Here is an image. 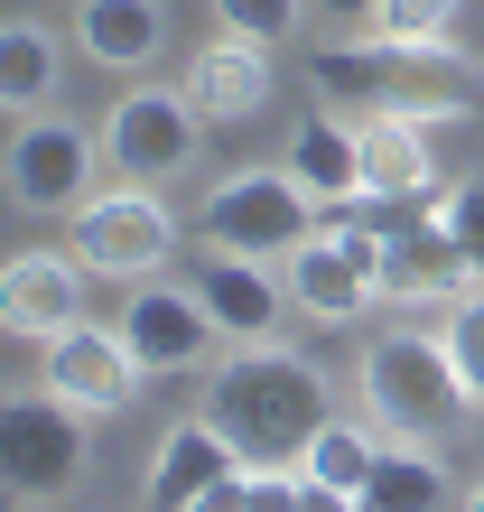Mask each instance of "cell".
Wrapping results in <instances>:
<instances>
[{"instance_id": "1", "label": "cell", "mask_w": 484, "mask_h": 512, "mask_svg": "<svg viewBox=\"0 0 484 512\" xmlns=\"http://www.w3.org/2000/svg\"><path fill=\"white\" fill-rule=\"evenodd\" d=\"M196 410L233 438L242 466H298L308 438L336 419V382H326L317 354H298V345L270 336V345L215 354V364L196 373Z\"/></svg>"}, {"instance_id": "2", "label": "cell", "mask_w": 484, "mask_h": 512, "mask_svg": "<svg viewBox=\"0 0 484 512\" xmlns=\"http://www.w3.org/2000/svg\"><path fill=\"white\" fill-rule=\"evenodd\" d=\"M354 391H363V410H373L391 438H457L466 419H484L457 345L429 336V326H382V336L363 345V364H354Z\"/></svg>"}, {"instance_id": "3", "label": "cell", "mask_w": 484, "mask_h": 512, "mask_svg": "<svg viewBox=\"0 0 484 512\" xmlns=\"http://www.w3.org/2000/svg\"><path fill=\"white\" fill-rule=\"evenodd\" d=\"M75 401H56V391H10L0 401V475H10V503L19 512H47L84 485V466H94V438H84Z\"/></svg>"}, {"instance_id": "4", "label": "cell", "mask_w": 484, "mask_h": 512, "mask_svg": "<svg viewBox=\"0 0 484 512\" xmlns=\"http://www.w3.org/2000/svg\"><path fill=\"white\" fill-rule=\"evenodd\" d=\"M317 215L326 205L298 187L289 168H233V177H215V196L196 205V243L242 252V261H289L317 233Z\"/></svg>"}, {"instance_id": "5", "label": "cell", "mask_w": 484, "mask_h": 512, "mask_svg": "<svg viewBox=\"0 0 484 512\" xmlns=\"http://www.w3.org/2000/svg\"><path fill=\"white\" fill-rule=\"evenodd\" d=\"M66 243L84 252L94 280H159L168 252H177V215H168L159 187H140V177H103V187L66 215Z\"/></svg>"}, {"instance_id": "6", "label": "cell", "mask_w": 484, "mask_h": 512, "mask_svg": "<svg viewBox=\"0 0 484 512\" xmlns=\"http://www.w3.org/2000/svg\"><path fill=\"white\" fill-rule=\"evenodd\" d=\"M103 168L112 177H140V187H168V177H187L196 168V131H205V112L187 103V84H121L112 112H103Z\"/></svg>"}, {"instance_id": "7", "label": "cell", "mask_w": 484, "mask_h": 512, "mask_svg": "<svg viewBox=\"0 0 484 512\" xmlns=\"http://www.w3.org/2000/svg\"><path fill=\"white\" fill-rule=\"evenodd\" d=\"M94 168H103V131L66 122L56 103L10 131V205L19 215H75L94 196Z\"/></svg>"}, {"instance_id": "8", "label": "cell", "mask_w": 484, "mask_h": 512, "mask_svg": "<svg viewBox=\"0 0 484 512\" xmlns=\"http://www.w3.org/2000/svg\"><path fill=\"white\" fill-rule=\"evenodd\" d=\"M140 382H149V364L131 354V336H121V326L75 317V326H56V336H47V391H56V401L112 419V410L140 401Z\"/></svg>"}, {"instance_id": "9", "label": "cell", "mask_w": 484, "mask_h": 512, "mask_svg": "<svg viewBox=\"0 0 484 512\" xmlns=\"http://www.w3.org/2000/svg\"><path fill=\"white\" fill-rule=\"evenodd\" d=\"M121 336H131V354L149 373H205L215 364V317H205L196 280H140L131 298H121Z\"/></svg>"}, {"instance_id": "10", "label": "cell", "mask_w": 484, "mask_h": 512, "mask_svg": "<svg viewBox=\"0 0 484 512\" xmlns=\"http://www.w3.org/2000/svg\"><path fill=\"white\" fill-rule=\"evenodd\" d=\"M270 270H280V261H242V252H215V243L196 252L187 280H196V298H205V317H215L224 345H270V336H280V317L298 308L289 280H270Z\"/></svg>"}, {"instance_id": "11", "label": "cell", "mask_w": 484, "mask_h": 512, "mask_svg": "<svg viewBox=\"0 0 484 512\" xmlns=\"http://www.w3.org/2000/svg\"><path fill=\"white\" fill-rule=\"evenodd\" d=\"M84 252L66 243V252H47V243H28V252H10V270H0V326H10L19 345H47L56 326H75L84 317Z\"/></svg>"}, {"instance_id": "12", "label": "cell", "mask_w": 484, "mask_h": 512, "mask_svg": "<svg viewBox=\"0 0 484 512\" xmlns=\"http://www.w3.org/2000/svg\"><path fill=\"white\" fill-rule=\"evenodd\" d=\"M187 103L205 112V122H261L270 103H280V66H270V47H252V38H205L196 56H187Z\"/></svg>"}, {"instance_id": "13", "label": "cell", "mask_w": 484, "mask_h": 512, "mask_svg": "<svg viewBox=\"0 0 484 512\" xmlns=\"http://www.w3.org/2000/svg\"><path fill=\"white\" fill-rule=\"evenodd\" d=\"M475 289L466 252L447 243L438 215H391V270H382V298L391 308H457Z\"/></svg>"}, {"instance_id": "14", "label": "cell", "mask_w": 484, "mask_h": 512, "mask_svg": "<svg viewBox=\"0 0 484 512\" xmlns=\"http://www.w3.org/2000/svg\"><path fill=\"white\" fill-rule=\"evenodd\" d=\"M354 131H363V196H382V205L438 196V140H429L419 112H373Z\"/></svg>"}, {"instance_id": "15", "label": "cell", "mask_w": 484, "mask_h": 512, "mask_svg": "<svg viewBox=\"0 0 484 512\" xmlns=\"http://www.w3.org/2000/svg\"><path fill=\"white\" fill-rule=\"evenodd\" d=\"M280 168L308 187L326 215H336L345 196H363V131L345 122V112H298V131H289V149H280Z\"/></svg>"}, {"instance_id": "16", "label": "cell", "mask_w": 484, "mask_h": 512, "mask_svg": "<svg viewBox=\"0 0 484 512\" xmlns=\"http://www.w3.org/2000/svg\"><path fill=\"white\" fill-rule=\"evenodd\" d=\"M233 466H242V457H233V438H224L215 419L196 410V419H177V429L159 438V457H149V485H140V503H149V512H187V503H196L205 485H215V475H233Z\"/></svg>"}, {"instance_id": "17", "label": "cell", "mask_w": 484, "mask_h": 512, "mask_svg": "<svg viewBox=\"0 0 484 512\" xmlns=\"http://www.w3.org/2000/svg\"><path fill=\"white\" fill-rule=\"evenodd\" d=\"M75 47H84V66L140 75L168 47V10L159 0H75Z\"/></svg>"}, {"instance_id": "18", "label": "cell", "mask_w": 484, "mask_h": 512, "mask_svg": "<svg viewBox=\"0 0 484 512\" xmlns=\"http://www.w3.org/2000/svg\"><path fill=\"white\" fill-rule=\"evenodd\" d=\"M382 438H391V429H382L373 410H363V419H345V410H336V419L308 438L298 475H308V485H326V494H354V503H363V485H373V466H382Z\"/></svg>"}, {"instance_id": "19", "label": "cell", "mask_w": 484, "mask_h": 512, "mask_svg": "<svg viewBox=\"0 0 484 512\" xmlns=\"http://www.w3.org/2000/svg\"><path fill=\"white\" fill-rule=\"evenodd\" d=\"M447 503V457L438 438H382V466L363 485V512H438Z\"/></svg>"}, {"instance_id": "20", "label": "cell", "mask_w": 484, "mask_h": 512, "mask_svg": "<svg viewBox=\"0 0 484 512\" xmlns=\"http://www.w3.org/2000/svg\"><path fill=\"white\" fill-rule=\"evenodd\" d=\"M56 75H66V47H56L47 19H10V28H0V103H10L19 122H28V112H47Z\"/></svg>"}, {"instance_id": "21", "label": "cell", "mask_w": 484, "mask_h": 512, "mask_svg": "<svg viewBox=\"0 0 484 512\" xmlns=\"http://www.w3.org/2000/svg\"><path fill=\"white\" fill-rule=\"evenodd\" d=\"M317 0H215V28L224 38H252V47H289L308 28Z\"/></svg>"}, {"instance_id": "22", "label": "cell", "mask_w": 484, "mask_h": 512, "mask_svg": "<svg viewBox=\"0 0 484 512\" xmlns=\"http://www.w3.org/2000/svg\"><path fill=\"white\" fill-rule=\"evenodd\" d=\"M429 215L447 224V243H457V252H466V270L484 280V168H466L457 187H438V196H429Z\"/></svg>"}, {"instance_id": "23", "label": "cell", "mask_w": 484, "mask_h": 512, "mask_svg": "<svg viewBox=\"0 0 484 512\" xmlns=\"http://www.w3.org/2000/svg\"><path fill=\"white\" fill-rule=\"evenodd\" d=\"M447 19H457V0H382V10H373V38L419 47V38H447Z\"/></svg>"}, {"instance_id": "24", "label": "cell", "mask_w": 484, "mask_h": 512, "mask_svg": "<svg viewBox=\"0 0 484 512\" xmlns=\"http://www.w3.org/2000/svg\"><path fill=\"white\" fill-rule=\"evenodd\" d=\"M447 345H457V364H466V382H475V401H484V280L447 308V326H438Z\"/></svg>"}, {"instance_id": "25", "label": "cell", "mask_w": 484, "mask_h": 512, "mask_svg": "<svg viewBox=\"0 0 484 512\" xmlns=\"http://www.w3.org/2000/svg\"><path fill=\"white\" fill-rule=\"evenodd\" d=\"M252 512H308V475L298 466H252Z\"/></svg>"}, {"instance_id": "26", "label": "cell", "mask_w": 484, "mask_h": 512, "mask_svg": "<svg viewBox=\"0 0 484 512\" xmlns=\"http://www.w3.org/2000/svg\"><path fill=\"white\" fill-rule=\"evenodd\" d=\"M187 512H252V466H233V475H215Z\"/></svg>"}, {"instance_id": "27", "label": "cell", "mask_w": 484, "mask_h": 512, "mask_svg": "<svg viewBox=\"0 0 484 512\" xmlns=\"http://www.w3.org/2000/svg\"><path fill=\"white\" fill-rule=\"evenodd\" d=\"M317 10L336 19V28H373V10H382V0H317Z\"/></svg>"}, {"instance_id": "28", "label": "cell", "mask_w": 484, "mask_h": 512, "mask_svg": "<svg viewBox=\"0 0 484 512\" xmlns=\"http://www.w3.org/2000/svg\"><path fill=\"white\" fill-rule=\"evenodd\" d=\"M308 512H363L354 494H326V485H308Z\"/></svg>"}, {"instance_id": "29", "label": "cell", "mask_w": 484, "mask_h": 512, "mask_svg": "<svg viewBox=\"0 0 484 512\" xmlns=\"http://www.w3.org/2000/svg\"><path fill=\"white\" fill-rule=\"evenodd\" d=\"M457 512H484V475H475V485H466V494H457Z\"/></svg>"}]
</instances>
